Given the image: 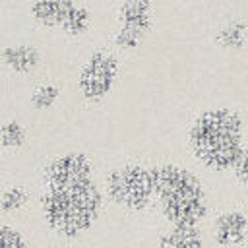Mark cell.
I'll return each instance as SVG.
<instances>
[{"mask_svg":"<svg viewBox=\"0 0 248 248\" xmlns=\"http://www.w3.org/2000/svg\"><path fill=\"white\" fill-rule=\"evenodd\" d=\"M0 248H31V246L27 242V236L19 229L2 223L0 225Z\"/></svg>","mask_w":248,"mask_h":248,"instance_id":"obj_17","label":"cell"},{"mask_svg":"<svg viewBox=\"0 0 248 248\" xmlns=\"http://www.w3.org/2000/svg\"><path fill=\"white\" fill-rule=\"evenodd\" d=\"M118 29L114 33V46L120 50H132L143 43L153 27V4L151 0H124L116 12Z\"/></svg>","mask_w":248,"mask_h":248,"instance_id":"obj_5","label":"cell"},{"mask_svg":"<svg viewBox=\"0 0 248 248\" xmlns=\"http://www.w3.org/2000/svg\"><path fill=\"white\" fill-rule=\"evenodd\" d=\"M118 78V60L107 50L93 52L78 74V89L87 101H101L107 97Z\"/></svg>","mask_w":248,"mask_h":248,"instance_id":"obj_6","label":"cell"},{"mask_svg":"<svg viewBox=\"0 0 248 248\" xmlns=\"http://www.w3.org/2000/svg\"><path fill=\"white\" fill-rule=\"evenodd\" d=\"M149 169L155 200L165 221L170 227H198L209 211L202 180L192 170L174 163H159Z\"/></svg>","mask_w":248,"mask_h":248,"instance_id":"obj_3","label":"cell"},{"mask_svg":"<svg viewBox=\"0 0 248 248\" xmlns=\"http://www.w3.org/2000/svg\"><path fill=\"white\" fill-rule=\"evenodd\" d=\"M192 155L209 170H234L244 145V118L231 107L202 110L188 130Z\"/></svg>","mask_w":248,"mask_h":248,"instance_id":"obj_1","label":"cell"},{"mask_svg":"<svg viewBox=\"0 0 248 248\" xmlns=\"http://www.w3.org/2000/svg\"><path fill=\"white\" fill-rule=\"evenodd\" d=\"M234 176H236L242 184H246V186H248V147L244 149V153H242L240 161H238V163H236V167H234Z\"/></svg>","mask_w":248,"mask_h":248,"instance_id":"obj_18","label":"cell"},{"mask_svg":"<svg viewBox=\"0 0 248 248\" xmlns=\"http://www.w3.org/2000/svg\"><path fill=\"white\" fill-rule=\"evenodd\" d=\"M103 192L116 207L136 213L143 211L155 200L151 169L136 163L116 167L105 176Z\"/></svg>","mask_w":248,"mask_h":248,"instance_id":"obj_4","label":"cell"},{"mask_svg":"<svg viewBox=\"0 0 248 248\" xmlns=\"http://www.w3.org/2000/svg\"><path fill=\"white\" fill-rule=\"evenodd\" d=\"M74 8V0H33L31 17L43 27H62Z\"/></svg>","mask_w":248,"mask_h":248,"instance_id":"obj_10","label":"cell"},{"mask_svg":"<svg viewBox=\"0 0 248 248\" xmlns=\"http://www.w3.org/2000/svg\"><path fill=\"white\" fill-rule=\"evenodd\" d=\"M157 248H203V236L198 227H170L159 236Z\"/></svg>","mask_w":248,"mask_h":248,"instance_id":"obj_11","label":"cell"},{"mask_svg":"<svg viewBox=\"0 0 248 248\" xmlns=\"http://www.w3.org/2000/svg\"><path fill=\"white\" fill-rule=\"evenodd\" d=\"M29 198H31V194L25 186H10L0 196V211L6 215L17 213L29 203Z\"/></svg>","mask_w":248,"mask_h":248,"instance_id":"obj_13","label":"cell"},{"mask_svg":"<svg viewBox=\"0 0 248 248\" xmlns=\"http://www.w3.org/2000/svg\"><path fill=\"white\" fill-rule=\"evenodd\" d=\"M248 219L242 211L231 209L223 211L213 223V238L221 246H234L246 238Z\"/></svg>","mask_w":248,"mask_h":248,"instance_id":"obj_8","label":"cell"},{"mask_svg":"<svg viewBox=\"0 0 248 248\" xmlns=\"http://www.w3.org/2000/svg\"><path fill=\"white\" fill-rule=\"evenodd\" d=\"M91 25V12L85 8V6H76L68 19L64 21L62 25V31L70 37H78V35H83Z\"/></svg>","mask_w":248,"mask_h":248,"instance_id":"obj_14","label":"cell"},{"mask_svg":"<svg viewBox=\"0 0 248 248\" xmlns=\"http://www.w3.org/2000/svg\"><path fill=\"white\" fill-rule=\"evenodd\" d=\"M93 178V163L81 151H68L48 161L41 174L43 186H62Z\"/></svg>","mask_w":248,"mask_h":248,"instance_id":"obj_7","label":"cell"},{"mask_svg":"<svg viewBox=\"0 0 248 248\" xmlns=\"http://www.w3.org/2000/svg\"><path fill=\"white\" fill-rule=\"evenodd\" d=\"M0 58H2V64L10 72L29 74L39 66L41 52L37 50V46L29 45V43H16V45L4 46L2 52H0Z\"/></svg>","mask_w":248,"mask_h":248,"instance_id":"obj_9","label":"cell"},{"mask_svg":"<svg viewBox=\"0 0 248 248\" xmlns=\"http://www.w3.org/2000/svg\"><path fill=\"white\" fill-rule=\"evenodd\" d=\"M0 143L8 149H17L25 143V128L17 120L4 122L0 126Z\"/></svg>","mask_w":248,"mask_h":248,"instance_id":"obj_16","label":"cell"},{"mask_svg":"<svg viewBox=\"0 0 248 248\" xmlns=\"http://www.w3.org/2000/svg\"><path fill=\"white\" fill-rule=\"evenodd\" d=\"M103 190L93 178L43 186L39 205L45 225L64 240H76L93 229L103 211Z\"/></svg>","mask_w":248,"mask_h":248,"instance_id":"obj_2","label":"cell"},{"mask_svg":"<svg viewBox=\"0 0 248 248\" xmlns=\"http://www.w3.org/2000/svg\"><path fill=\"white\" fill-rule=\"evenodd\" d=\"M248 41V25L244 19H231L215 33V43L225 50H240Z\"/></svg>","mask_w":248,"mask_h":248,"instance_id":"obj_12","label":"cell"},{"mask_svg":"<svg viewBox=\"0 0 248 248\" xmlns=\"http://www.w3.org/2000/svg\"><path fill=\"white\" fill-rule=\"evenodd\" d=\"M58 99H60V87L54 83H43L33 91L31 105L37 110H46V108H52Z\"/></svg>","mask_w":248,"mask_h":248,"instance_id":"obj_15","label":"cell"}]
</instances>
